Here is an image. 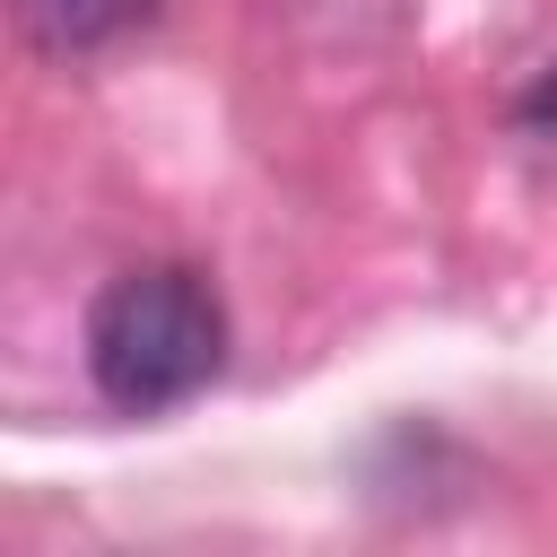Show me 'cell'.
Returning <instances> with one entry per match:
<instances>
[{
	"instance_id": "2",
	"label": "cell",
	"mask_w": 557,
	"mask_h": 557,
	"mask_svg": "<svg viewBox=\"0 0 557 557\" xmlns=\"http://www.w3.org/2000/svg\"><path fill=\"white\" fill-rule=\"evenodd\" d=\"M26 17H35V35L52 52H104L131 26H148L157 0H26Z\"/></svg>"
},
{
	"instance_id": "1",
	"label": "cell",
	"mask_w": 557,
	"mask_h": 557,
	"mask_svg": "<svg viewBox=\"0 0 557 557\" xmlns=\"http://www.w3.org/2000/svg\"><path fill=\"white\" fill-rule=\"evenodd\" d=\"M218 366H226V313H218V287L183 261L122 270L87 313V374L131 418L183 409L191 392L218 383Z\"/></svg>"
},
{
	"instance_id": "3",
	"label": "cell",
	"mask_w": 557,
	"mask_h": 557,
	"mask_svg": "<svg viewBox=\"0 0 557 557\" xmlns=\"http://www.w3.org/2000/svg\"><path fill=\"white\" fill-rule=\"evenodd\" d=\"M531 122H540V131H548V139H557V78H548V87H540V96H531Z\"/></svg>"
}]
</instances>
